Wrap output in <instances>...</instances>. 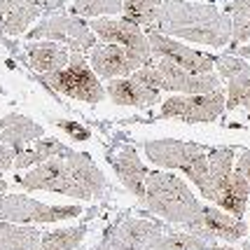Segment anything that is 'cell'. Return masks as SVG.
I'll return each instance as SVG.
<instances>
[{
	"label": "cell",
	"instance_id": "6da1fadb",
	"mask_svg": "<svg viewBox=\"0 0 250 250\" xmlns=\"http://www.w3.org/2000/svg\"><path fill=\"white\" fill-rule=\"evenodd\" d=\"M17 183L28 192H54L80 201H105L110 196L108 178L94 159L70 147L38 164L26 175H17Z\"/></svg>",
	"mask_w": 250,
	"mask_h": 250
},
{
	"label": "cell",
	"instance_id": "7a4b0ae2",
	"mask_svg": "<svg viewBox=\"0 0 250 250\" xmlns=\"http://www.w3.org/2000/svg\"><path fill=\"white\" fill-rule=\"evenodd\" d=\"M150 28L206 47H227L231 42V17L213 5L185 0H164Z\"/></svg>",
	"mask_w": 250,
	"mask_h": 250
},
{
	"label": "cell",
	"instance_id": "3957f363",
	"mask_svg": "<svg viewBox=\"0 0 250 250\" xmlns=\"http://www.w3.org/2000/svg\"><path fill=\"white\" fill-rule=\"evenodd\" d=\"M145 208L168 225H180L187 231L201 222L204 204H199L194 192L178 175L166 171H150L145 187Z\"/></svg>",
	"mask_w": 250,
	"mask_h": 250
},
{
	"label": "cell",
	"instance_id": "277c9868",
	"mask_svg": "<svg viewBox=\"0 0 250 250\" xmlns=\"http://www.w3.org/2000/svg\"><path fill=\"white\" fill-rule=\"evenodd\" d=\"M143 150L147 159L164 168H175L185 173L199 192L213 201V187H210V171H208V150L199 143H185L175 138H157V141H145Z\"/></svg>",
	"mask_w": 250,
	"mask_h": 250
},
{
	"label": "cell",
	"instance_id": "5b68a950",
	"mask_svg": "<svg viewBox=\"0 0 250 250\" xmlns=\"http://www.w3.org/2000/svg\"><path fill=\"white\" fill-rule=\"evenodd\" d=\"M44 84L54 91H61L63 96L77 98V101H84L96 105L103 98L108 96L105 89L101 84V77L94 73V68H89L82 52H70V61L65 68L56 70V73H47L40 75Z\"/></svg>",
	"mask_w": 250,
	"mask_h": 250
},
{
	"label": "cell",
	"instance_id": "8992f818",
	"mask_svg": "<svg viewBox=\"0 0 250 250\" xmlns=\"http://www.w3.org/2000/svg\"><path fill=\"white\" fill-rule=\"evenodd\" d=\"M227 110V96L222 89L208 91V94H183L171 96L162 103V110L152 120H180L187 124L199 122H215Z\"/></svg>",
	"mask_w": 250,
	"mask_h": 250
},
{
	"label": "cell",
	"instance_id": "52a82bcc",
	"mask_svg": "<svg viewBox=\"0 0 250 250\" xmlns=\"http://www.w3.org/2000/svg\"><path fill=\"white\" fill-rule=\"evenodd\" d=\"M82 215V206H52L35 201L23 194H2L0 199V220L17 225H49V222H68Z\"/></svg>",
	"mask_w": 250,
	"mask_h": 250
},
{
	"label": "cell",
	"instance_id": "ba28073f",
	"mask_svg": "<svg viewBox=\"0 0 250 250\" xmlns=\"http://www.w3.org/2000/svg\"><path fill=\"white\" fill-rule=\"evenodd\" d=\"M166 231H171L168 222L133 218L126 213V215H120L115 222H110L101 241L108 243L110 250H147Z\"/></svg>",
	"mask_w": 250,
	"mask_h": 250
},
{
	"label": "cell",
	"instance_id": "9c48e42d",
	"mask_svg": "<svg viewBox=\"0 0 250 250\" xmlns=\"http://www.w3.org/2000/svg\"><path fill=\"white\" fill-rule=\"evenodd\" d=\"M31 40H56L63 42L70 52H87L96 47V33L91 31L82 17L77 14H52L49 19L40 21L31 33Z\"/></svg>",
	"mask_w": 250,
	"mask_h": 250
},
{
	"label": "cell",
	"instance_id": "30bf717a",
	"mask_svg": "<svg viewBox=\"0 0 250 250\" xmlns=\"http://www.w3.org/2000/svg\"><path fill=\"white\" fill-rule=\"evenodd\" d=\"M91 31L96 33V38H101L103 42H112V44H122L126 47L129 52L138 56L143 61V65L152 63V47H150V40H147V33H143L138 28V23L129 21V19H103V17H96L89 21Z\"/></svg>",
	"mask_w": 250,
	"mask_h": 250
},
{
	"label": "cell",
	"instance_id": "8fae6325",
	"mask_svg": "<svg viewBox=\"0 0 250 250\" xmlns=\"http://www.w3.org/2000/svg\"><path fill=\"white\" fill-rule=\"evenodd\" d=\"M147 40L152 47V54L157 59H171L173 63L183 65L185 70L201 75V73H213V65H215V56L204 54V52H196L187 44L178 42L171 35H164L159 31H147Z\"/></svg>",
	"mask_w": 250,
	"mask_h": 250
},
{
	"label": "cell",
	"instance_id": "7c38bea8",
	"mask_svg": "<svg viewBox=\"0 0 250 250\" xmlns=\"http://www.w3.org/2000/svg\"><path fill=\"white\" fill-rule=\"evenodd\" d=\"M159 70V89L162 91H183V94H208L220 89V75L215 73H201L194 75L183 65L173 63L171 59H157Z\"/></svg>",
	"mask_w": 250,
	"mask_h": 250
},
{
	"label": "cell",
	"instance_id": "4fadbf2b",
	"mask_svg": "<svg viewBox=\"0 0 250 250\" xmlns=\"http://www.w3.org/2000/svg\"><path fill=\"white\" fill-rule=\"evenodd\" d=\"M89 63L94 68L101 80H115V77H129L131 73H136L138 68H143V61L138 56L129 52L122 44H96L91 47L89 54Z\"/></svg>",
	"mask_w": 250,
	"mask_h": 250
},
{
	"label": "cell",
	"instance_id": "5bb4252c",
	"mask_svg": "<svg viewBox=\"0 0 250 250\" xmlns=\"http://www.w3.org/2000/svg\"><path fill=\"white\" fill-rule=\"evenodd\" d=\"M65 0H0V35H21L40 14Z\"/></svg>",
	"mask_w": 250,
	"mask_h": 250
},
{
	"label": "cell",
	"instance_id": "9a60e30c",
	"mask_svg": "<svg viewBox=\"0 0 250 250\" xmlns=\"http://www.w3.org/2000/svg\"><path fill=\"white\" fill-rule=\"evenodd\" d=\"M194 234L204 236L206 241H241L243 236H248V225L241 218H234L231 213H227L225 208H215V206H204V215L201 222L192 229Z\"/></svg>",
	"mask_w": 250,
	"mask_h": 250
},
{
	"label": "cell",
	"instance_id": "2e32d148",
	"mask_svg": "<svg viewBox=\"0 0 250 250\" xmlns=\"http://www.w3.org/2000/svg\"><path fill=\"white\" fill-rule=\"evenodd\" d=\"M110 164H112L117 178L122 180V185L126 187L131 194L143 204V201H145V187H147V173H150V171H147V166L141 162L136 147L129 143V145L120 147L117 154L110 152Z\"/></svg>",
	"mask_w": 250,
	"mask_h": 250
},
{
	"label": "cell",
	"instance_id": "e0dca14e",
	"mask_svg": "<svg viewBox=\"0 0 250 250\" xmlns=\"http://www.w3.org/2000/svg\"><path fill=\"white\" fill-rule=\"evenodd\" d=\"M105 94L117 105H131V108H152L162 101V91L138 82L136 77H115L110 80Z\"/></svg>",
	"mask_w": 250,
	"mask_h": 250
},
{
	"label": "cell",
	"instance_id": "ac0fdd59",
	"mask_svg": "<svg viewBox=\"0 0 250 250\" xmlns=\"http://www.w3.org/2000/svg\"><path fill=\"white\" fill-rule=\"evenodd\" d=\"M26 59L35 73L47 75V73H56L68 65L70 49L56 40H35V42L26 44Z\"/></svg>",
	"mask_w": 250,
	"mask_h": 250
},
{
	"label": "cell",
	"instance_id": "d6986e66",
	"mask_svg": "<svg viewBox=\"0 0 250 250\" xmlns=\"http://www.w3.org/2000/svg\"><path fill=\"white\" fill-rule=\"evenodd\" d=\"M44 136V129L33 122L31 117H23L12 112L0 120V145H10L14 150H23V145L38 141Z\"/></svg>",
	"mask_w": 250,
	"mask_h": 250
},
{
	"label": "cell",
	"instance_id": "ffe728a7",
	"mask_svg": "<svg viewBox=\"0 0 250 250\" xmlns=\"http://www.w3.org/2000/svg\"><path fill=\"white\" fill-rule=\"evenodd\" d=\"M248 194H250L248 178L243 173H239V171H234L231 178H229V183L225 185V189L218 192L213 204H218L220 208H225L234 218L243 220V215H246V204H248Z\"/></svg>",
	"mask_w": 250,
	"mask_h": 250
},
{
	"label": "cell",
	"instance_id": "44dd1931",
	"mask_svg": "<svg viewBox=\"0 0 250 250\" xmlns=\"http://www.w3.org/2000/svg\"><path fill=\"white\" fill-rule=\"evenodd\" d=\"M40 239V229L0 220V250H35Z\"/></svg>",
	"mask_w": 250,
	"mask_h": 250
},
{
	"label": "cell",
	"instance_id": "7402d4cb",
	"mask_svg": "<svg viewBox=\"0 0 250 250\" xmlns=\"http://www.w3.org/2000/svg\"><path fill=\"white\" fill-rule=\"evenodd\" d=\"M234 147H213L208 150V171H210V187H213V201L218 196L220 189H225V185L231 178V164H234Z\"/></svg>",
	"mask_w": 250,
	"mask_h": 250
},
{
	"label": "cell",
	"instance_id": "603a6c76",
	"mask_svg": "<svg viewBox=\"0 0 250 250\" xmlns=\"http://www.w3.org/2000/svg\"><path fill=\"white\" fill-rule=\"evenodd\" d=\"M87 225H75V227L44 231L35 250H77L87 236Z\"/></svg>",
	"mask_w": 250,
	"mask_h": 250
},
{
	"label": "cell",
	"instance_id": "cb8c5ba5",
	"mask_svg": "<svg viewBox=\"0 0 250 250\" xmlns=\"http://www.w3.org/2000/svg\"><path fill=\"white\" fill-rule=\"evenodd\" d=\"M65 150V145L59 138H38L33 141L31 147L19 150L17 159H14V168H26V166H38V164L52 159L56 154H61Z\"/></svg>",
	"mask_w": 250,
	"mask_h": 250
},
{
	"label": "cell",
	"instance_id": "d4e9b609",
	"mask_svg": "<svg viewBox=\"0 0 250 250\" xmlns=\"http://www.w3.org/2000/svg\"><path fill=\"white\" fill-rule=\"evenodd\" d=\"M208 246L210 243L204 236L185 229V231H166L147 250H208Z\"/></svg>",
	"mask_w": 250,
	"mask_h": 250
},
{
	"label": "cell",
	"instance_id": "484cf974",
	"mask_svg": "<svg viewBox=\"0 0 250 250\" xmlns=\"http://www.w3.org/2000/svg\"><path fill=\"white\" fill-rule=\"evenodd\" d=\"M227 10L231 14V47L250 42V0H231Z\"/></svg>",
	"mask_w": 250,
	"mask_h": 250
},
{
	"label": "cell",
	"instance_id": "4316f807",
	"mask_svg": "<svg viewBox=\"0 0 250 250\" xmlns=\"http://www.w3.org/2000/svg\"><path fill=\"white\" fill-rule=\"evenodd\" d=\"M162 2L164 0H124L122 2V14H124V19L150 28L154 23V17H157L159 7H162Z\"/></svg>",
	"mask_w": 250,
	"mask_h": 250
},
{
	"label": "cell",
	"instance_id": "83f0119b",
	"mask_svg": "<svg viewBox=\"0 0 250 250\" xmlns=\"http://www.w3.org/2000/svg\"><path fill=\"white\" fill-rule=\"evenodd\" d=\"M124 0H73V14L77 17H105V14H120Z\"/></svg>",
	"mask_w": 250,
	"mask_h": 250
},
{
	"label": "cell",
	"instance_id": "f1b7e54d",
	"mask_svg": "<svg viewBox=\"0 0 250 250\" xmlns=\"http://www.w3.org/2000/svg\"><path fill=\"white\" fill-rule=\"evenodd\" d=\"M215 68H218V75L225 80H234V77H248L250 75V63L248 59L236 54H220L215 56Z\"/></svg>",
	"mask_w": 250,
	"mask_h": 250
},
{
	"label": "cell",
	"instance_id": "f546056e",
	"mask_svg": "<svg viewBox=\"0 0 250 250\" xmlns=\"http://www.w3.org/2000/svg\"><path fill=\"white\" fill-rule=\"evenodd\" d=\"M227 110L246 108L250 110V75L248 77H234L227 80Z\"/></svg>",
	"mask_w": 250,
	"mask_h": 250
},
{
	"label": "cell",
	"instance_id": "4dcf8cb0",
	"mask_svg": "<svg viewBox=\"0 0 250 250\" xmlns=\"http://www.w3.org/2000/svg\"><path fill=\"white\" fill-rule=\"evenodd\" d=\"M54 124H56V126H61V129H63L65 133H70V136H73V138H75V141H87L89 136H91V133H89V131L84 129V126H82V124H75V122L56 120Z\"/></svg>",
	"mask_w": 250,
	"mask_h": 250
},
{
	"label": "cell",
	"instance_id": "1f68e13d",
	"mask_svg": "<svg viewBox=\"0 0 250 250\" xmlns=\"http://www.w3.org/2000/svg\"><path fill=\"white\" fill-rule=\"evenodd\" d=\"M19 150H14L10 145H0V171L14 168V159H17Z\"/></svg>",
	"mask_w": 250,
	"mask_h": 250
},
{
	"label": "cell",
	"instance_id": "d6a6232c",
	"mask_svg": "<svg viewBox=\"0 0 250 250\" xmlns=\"http://www.w3.org/2000/svg\"><path fill=\"white\" fill-rule=\"evenodd\" d=\"M236 171L246 175V178H248V183H250V150H246V152L239 157V162H236Z\"/></svg>",
	"mask_w": 250,
	"mask_h": 250
},
{
	"label": "cell",
	"instance_id": "836d02e7",
	"mask_svg": "<svg viewBox=\"0 0 250 250\" xmlns=\"http://www.w3.org/2000/svg\"><path fill=\"white\" fill-rule=\"evenodd\" d=\"M229 54L243 56V59H248V61H250V42H246V44H236V47H231V49H229Z\"/></svg>",
	"mask_w": 250,
	"mask_h": 250
},
{
	"label": "cell",
	"instance_id": "e575fe53",
	"mask_svg": "<svg viewBox=\"0 0 250 250\" xmlns=\"http://www.w3.org/2000/svg\"><path fill=\"white\" fill-rule=\"evenodd\" d=\"M208 250H250L248 246H243V248H234V246H215V243H210Z\"/></svg>",
	"mask_w": 250,
	"mask_h": 250
},
{
	"label": "cell",
	"instance_id": "d590c367",
	"mask_svg": "<svg viewBox=\"0 0 250 250\" xmlns=\"http://www.w3.org/2000/svg\"><path fill=\"white\" fill-rule=\"evenodd\" d=\"M94 250H110V246H108V243H103V241H98Z\"/></svg>",
	"mask_w": 250,
	"mask_h": 250
},
{
	"label": "cell",
	"instance_id": "8d00e7d4",
	"mask_svg": "<svg viewBox=\"0 0 250 250\" xmlns=\"http://www.w3.org/2000/svg\"><path fill=\"white\" fill-rule=\"evenodd\" d=\"M5 192H7V183H5V180L0 178V196L5 194Z\"/></svg>",
	"mask_w": 250,
	"mask_h": 250
},
{
	"label": "cell",
	"instance_id": "74e56055",
	"mask_svg": "<svg viewBox=\"0 0 250 250\" xmlns=\"http://www.w3.org/2000/svg\"><path fill=\"white\" fill-rule=\"evenodd\" d=\"M0 94H2V87H0Z\"/></svg>",
	"mask_w": 250,
	"mask_h": 250
}]
</instances>
